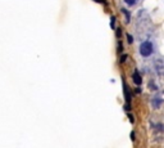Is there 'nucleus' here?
Listing matches in <instances>:
<instances>
[{
	"mask_svg": "<svg viewBox=\"0 0 164 148\" xmlns=\"http://www.w3.org/2000/svg\"><path fill=\"white\" fill-rule=\"evenodd\" d=\"M135 82H136V84H140V82H141V80H140V76H138L137 73H135Z\"/></svg>",
	"mask_w": 164,
	"mask_h": 148,
	"instance_id": "obj_2",
	"label": "nucleus"
},
{
	"mask_svg": "<svg viewBox=\"0 0 164 148\" xmlns=\"http://www.w3.org/2000/svg\"><path fill=\"white\" fill-rule=\"evenodd\" d=\"M125 1H126L128 5H134L135 3H136V0H125Z\"/></svg>",
	"mask_w": 164,
	"mask_h": 148,
	"instance_id": "obj_3",
	"label": "nucleus"
},
{
	"mask_svg": "<svg viewBox=\"0 0 164 148\" xmlns=\"http://www.w3.org/2000/svg\"><path fill=\"white\" fill-rule=\"evenodd\" d=\"M153 50H154V47L150 41H144L140 47V53L142 57H149L153 53Z\"/></svg>",
	"mask_w": 164,
	"mask_h": 148,
	"instance_id": "obj_1",
	"label": "nucleus"
}]
</instances>
